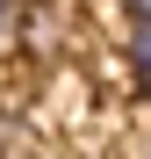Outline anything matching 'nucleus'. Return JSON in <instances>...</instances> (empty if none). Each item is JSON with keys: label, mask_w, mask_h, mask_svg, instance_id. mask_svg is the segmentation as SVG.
I'll use <instances>...</instances> for the list:
<instances>
[{"label": "nucleus", "mask_w": 151, "mask_h": 159, "mask_svg": "<svg viewBox=\"0 0 151 159\" xmlns=\"http://www.w3.org/2000/svg\"><path fill=\"white\" fill-rule=\"evenodd\" d=\"M122 15H130V22H144V0H122Z\"/></svg>", "instance_id": "2"}, {"label": "nucleus", "mask_w": 151, "mask_h": 159, "mask_svg": "<svg viewBox=\"0 0 151 159\" xmlns=\"http://www.w3.org/2000/svg\"><path fill=\"white\" fill-rule=\"evenodd\" d=\"M15 29V0H0V36H7Z\"/></svg>", "instance_id": "1"}]
</instances>
